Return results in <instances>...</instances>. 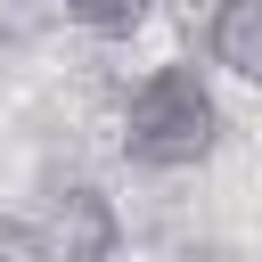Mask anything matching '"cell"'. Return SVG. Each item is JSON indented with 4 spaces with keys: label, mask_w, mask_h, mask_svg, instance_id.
<instances>
[{
    "label": "cell",
    "mask_w": 262,
    "mask_h": 262,
    "mask_svg": "<svg viewBox=\"0 0 262 262\" xmlns=\"http://www.w3.org/2000/svg\"><path fill=\"white\" fill-rule=\"evenodd\" d=\"M213 147H221V98H213V82H205L188 57L156 66L147 82H131V98H123V156H131V164H147V172H188V164H205Z\"/></svg>",
    "instance_id": "6da1fadb"
},
{
    "label": "cell",
    "mask_w": 262,
    "mask_h": 262,
    "mask_svg": "<svg viewBox=\"0 0 262 262\" xmlns=\"http://www.w3.org/2000/svg\"><path fill=\"white\" fill-rule=\"evenodd\" d=\"M33 229H41L49 262H115V237H123L115 205H106V196H98L90 180H66V188L49 196V213H41Z\"/></svg>",
    "instance_id": "7a4b0ae2"
},
{
    "label": "cell",
    "mask_w": 262,
    "mask_h": 262,
    "mask_svg": "<svg viewBox=\"0 0 262 262\" xmlns=\"http://www.w3.org/2000/svg\"><path fill=\"white\" fill-rule=\"evenodd\" d=\"M205 57L229 82H262V0H213L205 8Z\"/></svg>",
    "instance_id": "3957f363"
},
{
    "label": "cell",
    "mask_w": 262,
    "mask_h": 262,
    "mask_svg": "<svg viewBox=\"0 0 262 262\" xmlns=\"http://www.w3.org/2000/svg\"><path fill=\"white\" fill-rule=\"evenodd\" d=\"M66 16H74L82 33H98V41H131V33L156 16V0H66Z\"/></svg>",
    "instance_id": "277c9868"
},
{
    "label": "cell",
    "mask_w": 262,
    "mask_h": 262,
    "mask_svg": "<svg viewBox=\"0 0 262 262\" xmlns=\"http://www.w3.org/2000/svg\"><path fill=\"white\" fill-rule=\"evenodd\" d=\"M0 262H49L41 229H33V221H8V213H0Z\"/></svg>",
    "instance_id": "5b68a950"
},
{
    "label": "cell",
    "mask_w": 262,
    "mask_h": 262,
    "mask_svg": "<svg viewBox=\"0 0 262 262\" xmlns=\"http://www.w3.org/2000/svg\"><path fill=\"white\" fill-rule=\"evenodd\" d=\"M172 8H188V16H205V8H213V0H172Z\"/></svg>",
    "instance_id": "8992f818"
}]
</instances>
